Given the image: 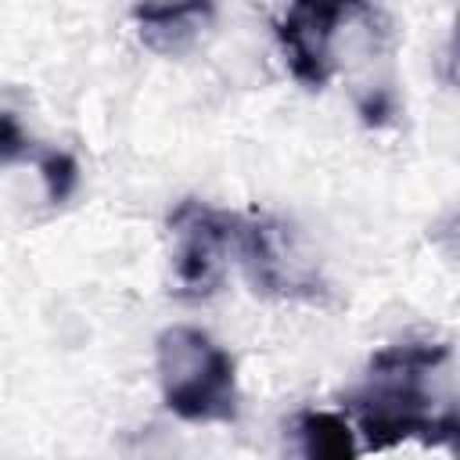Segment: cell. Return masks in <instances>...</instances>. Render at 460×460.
I'll list each match as a JSON object with an SVG mask.
<instances>
[{"mask_svg":"<svg viewBox=\"0 0 460 460\" xmlns=\"http://www.w3.org/2000/svg\"><path fill=\"white\" fill-rule=\"evenodd\" d=\"M129 22L147 50L180 58L212 29L216 0H137Z\"/></svg>","mask_w":460,"mask_h":460,"instance_id":"obj_6","label":"cell"},{"mask_svg":"<svg viewBox=\"0 0 460 460\" xmlns=\"http://www.w3.org/2000/svg\"><path fill=\"white\" fill-rule=\"evenodd\" d=\"M352 18H374L370 0H291L277 40L291 75L320 90L334 72V32Z\"/></svg>","mask_w":460,"mask_h":460,"instance_id":"obj_5","label":"cell"},{"mask_svg":"<svg viewBox=\"0 0 460 460\" xmlns=\"http://www.w3.org/2000/svg\"><path fill=\"white\" fill-rule=\"evenodd\" d=\"M234 255L244 266L248 284L270 298H302L323 302V280L302 259L291 226L266 212L237 216L234 223Z\"/></svg>","mask_w":460,"mask_h":460,"instance_id":"obj_4","label":"cell"},{"mask_svg":"<svg viewBox=\"0 0 460 460\" xmlns=\"http://www.w3.org/2000/svg\"><path fill=\"white\" fill-rule=\"evenodd\" d=\"M36 169L43 176V187H47V201L50 205H61L72 198V190L79 187V162L68 155V151H36Z\"/></svg>","mask_w":460,"mask_h":460,"instance_id":"obj_8","label":"cell"},{"mask_svg":"<svg viewBox=\"0 0 460 460\" xmlns=\"http://www.w3.org/2000/svg\"><path fill=\"white\" fill-rule=\"evenodd\" d=\"M234 223L237 212L212 208L198 198L176 201L165 216L172 234V284L180 298H208L219 291L234 252Z\"/></svg>","mask_w":460,"mask_h":460,"instance_id":"obj_3","label":"cell"},{"mask_svg":"<svg viewBox=\"0 0 460 460\" xmlns=\"http://www.w3.org/2000/svg\"><path fill=\"white\" fill-rule=\"evenodd\" d=\"M359 115H363L367 126H385V119L392 115V101H388V93L377 90V93H370L367 101H359Z\"/></svg>","mask_w":460,"mask_h":460,"instance_id":"obj_10","label":"cell"},{"mask_svg":"<svg viewBox=\"0 0 460 460\" xmlns=\"http://www.w3.org/2000/svg\"><path fill=\"white\" fill-rule=\"evenodd\" d=\"M298 442L305 456H323V460H345L356 456V431L349 428L345 417L327 413V410H305L295 420Z\"/></svg>","mask_w":460,"mask_h":460,"instance_id":"obj_7","label":"cell"},{"mask_svg":"<svg viewBox=\"0 0 460 460\" xmlns=\"http://www.w3.org/2000/svg\"><path fill=\"white\" fill-rule=\"evenodd\" d=\"M25 158H36L32 137L22 129V122H18L14 111H0V165L25 162Z\"/></svg>","mask_w":460,"mask_h":460,"instance_id":"obj_9","label":"cell"},{"mask_svg":"<svg viewBox=\"0 0 460 460\" xmlns=\"http://www.w3.org/2000/svg\"><path fill=\"white\" fill-rule=\"evenodd\" d=\"M155 374L162 402L187 424L237 420L234 356L201 327L172 323L155 338Z\"/></svg>","mask_w":460,"mask_h":460,"instance_id":"obj_2","label":"cell"},{"mask_svg":"<svg viewBox=\"0 0 460 460\" xmlns=\"http://www.w3.org/2000/svg\"><path fill=\"white\" fill-rule=\"evenodd\" d=\"M449 359L442 341H395L370 356L367 381L345 395V410L356 417L363 449H392L399 442L446 446L456 438L460 424L453 406L435 410L431 374Z\"/></svg>","mask_w":460,"mask_h":460,"instance_id":"obj_1","label":"cell"}]
</instances>
